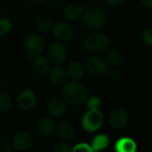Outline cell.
I'll return each instance as SVG.
<instances>
[{
    "label": "cell",
    "mask_w": 152,
    "mask_h": 152,
    "mask_svg": "<svg viewBox=\"0 0 152 152\" xmlns=\"http://www.w3.org/2000/svg\"><path fill=\"white\" fill-rule=\"evenodd\" d=\"M83 20L86 27L97 29L103 27L106 23L107 17L105 12L98 8H93L87 10L83 15Z\"/></svg>",
    "instance_id": "cell-4"
},
{
    "label": "cell",
    "mask_w": 152,
    "mask_h": 152,
    "mask_svg": "<svg viewBox=\"0 0 152 152\" xmlns=\"http://www.w3.org/2000/svg\"><path fill=\"white\" fill-rule=\"evenodd\" d=\"M86 69L93 77H102L105 75L108 65L106 61L100 56L89 57L86 62Z\"/></svg>",
    "instance_id": "cell-5"
},
{
    "label": "cell",
    "mask_w": 152,
    "mask_h": 152,
    "mask_svg": "<svg viewBox=\"0 0 152 152\" xmlns=\"http://www.w3.org/2000/svg\"><path fill=\"white\" fill-rule=\"evenodd\" d=\"M37 28L41 32H48L53 28L52 20L47 17H40L36 21Z\"/></svg>",
    "instance_id": "cell-22"
},
{
    "label": "cell",
    "mask_w": 152,
    "mask_h": 152,
    "mask_svg": "<svg viewBox=\"0 0 152 152\" xmlns=\"http://www.w3.org/2000/svg\"><path fill=\"white\" fill-rule=\"evenodd\" d=\"M68 72L64 68L61 67H56L50 72L49 75V80L50 83L56 87L63 86L68 78Z\"/></svg>",
    "instance_id": "cell-14"
},
{
    "label": "cell",
    "mask_w": 152,
    "mask_h": 152,
    "mask_svg": "<svg viewBox=\"0 0 152 152\" xmlns=\"http://www.w3.org/2000/svg\"><path fill=\"white\" fill-rule=\"evenodd\" d=\"M71 151H72V148H71L70 144L68 142H65L64 141L55 144V146L53 148L54 152H70Z\"/></svg>",
    "instance_id": "cell-28"
},
{
    "label": "cell",
    "mask_w": 152,
    "mask_h": 152,
    "mask_svg": "<svg viewBox=\"0 0 152 152\" xmlns=\"http://www.w3.org/2000/svg\"><path fill=\"white\" fill-rule=\"evenodd\" d=\"M86 102L89 110H99L102 106V100L96 95L88 97Z\"/></svg>",
    "instance_id": "cell-25"
},
{
    "label": "cell",
    "mask_w": 152,
    "mask_h": 152,
    "mask_svg": "<svg viewBox=\"0 0 152 152\" xmlns=\"http://www.w3.org/2000/svg\"><path fill=\"white\" fill-rule=\"evenodd\" d=\"M12 105V99L6 92H0V110H8Z\"/></svg>",
    "instance_id": "cell-23"
},
{
    "label": "cell",
    "mask_w": 152,
    "mask_h": 152,
    "mask_svg": "<svg viewBox=\"0 0 152 152\" xmlns=\"http://www.w3.org/2000/svg\"><path fill=\"white\" fill-rule=\"evenodd\" d=\"M12 150V143L9 142H3L0 144V152H11Z\"/></svg>",
    "instance_id": "cell-30"
},
{
    "label": "cell",
    "mask_w": 152,
    "mask_h": 152,
    "mask_svg": "<svg viewBox=\"0 0 152 152\" xmlns=\"http://www.w3.org/2000/svg\"><path fill=\"white\" fill-rule=\"evenodd\" d=\"M61 94V98L71 105H81L89 97L87 87L79 81L75 80L67 83L63 86Z\"/></svg>",
    "instance_id": "cell-1"
},
{
    "label": "cell",
    "mask_w": 152,
    "mask_h": 152,
    "mask_svg": "<svg viewBox=\"0 0 152 152\" xmlns=\"http://www.w3.org/2000/svg\"><path fill=\"white\" fill-rule=\"evenodd\" d=\"M48 112L53 118H61L66 112V102L61 97H54L48 103Z\"/></svg>",
    "instance_id": "cell-12"
},
{
    "label": "cell",
    "mask_w": 152,
    "mask_h": 152,
    "mask_svg": "<svg viewBox=\"0 0 152 152\" xmlns=\"http://www.w3.org/2000/svg\"><path fill=\"white\" fill-rule=\"evenodd\" d=\"M53 35L58 42L65 43L69 41L73 37V29L69 24L64 21H59L53 25Z\"/></svg>",
    "instance_id": "cell-7"
},
{
    "label": "cell",
    "mask_w": 152,
    "mask_h": 152,
    "mask_svg": "<svg viewBox=\"0 0 152 152\" xmlns=\"http://www.w3.org/2000/svg\"><path fill=\"white\" fill-rule=\"evenodd\" d=\"M31 1H33L34 3H37V4H41V3H44L45 0H31Z\"/></svg>",
    "instance_id": "cell-33"
},
{
    "label": "cell",
    "mask_w": 152,
    "mask_h": 152,
    "mask_svg": "<svg viewBox=\"0 0 152 152\" xmlns=\"http://www.w3.org/2000/svg\"><path fill=\"white\" fill-rule=\"evenodd\" d=\"M105 75L107 76V77L112 81H117L121 77V72L117 68H110V69H108Z\"/></svg>",
    "instance_id": "cell-26"
},
{
    "label": "cell",
    "mask_w": 152,
    "mask_h": 152,
    "mask_svg": "<svg viewBox=\"0 0 152 152\" xmlns=\"http://www.w3.org/2000/svg\"><path fill=\"white\" fill-rule=\"evenodd\" d=\"M67 72H68V76L71 79L75 81H80L85 77L86 69L81 62L72 61L69 64Z\"/></svg>",
    "instance_id": "cell-16"
},
{
    "label": "cell",
    "mask_w": 152,
    "mask_h": 152,
    "mask_svg": "<svg viewBox=\"0 0 152 152\" xmlns=\"http://www.w3.org/2000/svg\"><path fill=\"white\" fill-rule=\"evenodd\" d=\"M54 133L58 139L61 141H68L74 137L75 128L71 124L68 122H62L55 126Z\"/></svg>",
    "instance_id": "cell-13"
},
{
    "label": "cell",
    "mask_w": 152,
    "mask_h": 152,
    "mask_svg": "<svg viewBox=\"0 0 152 152\" xmlns=\"http://www.w3.org/2000/svg\"><path fill=\"white\" fill-rule=\"evenodd\" d=\"M63 13L67 20L70 21H77L81 18H83L84 11L81 6L75 4H71L64 8Z\"/></svg>",
    "instance_id": "cell-17"
},
{
    "label": "cell",
    "mask_w": 152,
    "mask_h": 152,
    "mask_svg": "<svg viewBox=\"0 0 152 152\" xmlns=\"http://www.w3.org/2000/svg\"><path fill=\"white\" fill-rule=\"evenodd\" d=\"M142 38L147 45L152 46V28H148L144 31Z\"/></svg>",
    "instance_id": "cell-29"
},
{
    "label": "cell",
    "mask_w": 152,
    "mask_h": 152,
    "mask_svg": "<svg viewBox=\"0 0 152 152\" xmlns=\"http://www.w3.org/2000/svg\"><path fill=\"white\" fill-rule=\"evenodd\" d=\"M109 38L102 33L95 32L87 36L85 39L84 45L86 49L93 53H101L104 52L109 46Z\"/></svg>",
    "instance_id": "cell-3"
},
{
    "label": "cell",
    "mask_w": 152,
    "mask_h": 152,
    "mask_svg": "<svg viewBox=\"0 0 152 152\" xmlns=\"http://www.w3.org/2000/svg\"><path fill=\"white\" fill-rule=\"evenodd\" d=\"M12 29V21L8 18L0 19V37L6 36Z\"/></svg>",
    "instance_id": "cell-24"
},
{
    "label": "cell",
    "mask_w": 152,
    "mask_h": 152,
    "mask_svg": "<svg viewBox=\"0 0 152 152\" xmlns=\"http://www.w3.org/2000/svg\"><path fill=\"white\" fill-rule=\"evenodd\" d=\"M109 123L115 129L123 128L127 123V114L122 109L113 110L109 116Z\"/></svg>",
    "instance_id": "cell-11"
},
{
    "label": "cell",
    "mask_w": 152,
    "mask_h": 152,
    "mask_svg": "<svg viewBox=\"0 0 152 152\" xmlns=\"http://www.w3.org/2000/svg\"><path fill=\"white\" fill-rule=\"evenodd\" d=\"M55 122L50 117H45L41 118L37 124V131L42 135H49L54 132L55 129Z\"/></svg>",
    "instance_id": "cell-19"
},
{
    "label": "cell",
    "mask_w": 152,
    "mask_h": 152,
    "mask_svg": "<svg viewBox=\"0 0 152 152\" xmlns=\"http://www.w3.org/2000/svg\"><path fill=\"white\" fill-rule=\"evenodd\" d=\"M110 145V139L106 134H100L94 136L92 141L91 146L94 151H101L107 149Z\"/></svg>",
    "instance_id": "cell-20"
},
{
    "label": "cell",
    "mask_w": 152,
    "mask_h": 152,
    "mask_svg": "<svg viewBox=\"0 0 152 152\" xmlns=\"http://www.w3.org/2000/svg\"><path fill=\"white\" fill-rule=\"evenodd\" d=\"M37 97L33 91L29 89H25L21 91L18 96L17 103L20 110L22 111H29L32 110L36 104Z\"/></svg>",
    "instance_id": "cell-10"
},
{
    "label": "cell",
    "mask_w": 152,
    "mask_h": 152,
    "mask_svg": "<svg viewBox=\"0 0 152 152\" xmlns=\"http://www.w3.org/2000/svg\"><path fill=\"white\" fill-rule=\"evenodd\" d=\"M0 119H1V113H0Z\"/></svg>",
    "instance_id": "cell-36"
},
{
    "label": "cell",
    "mask_w": 152,
    "mask_h": 152,
    "mask_svg": "<svg viewBox=\"0 0 152 152\" xmlns=\"http://www.w3.org/2000/svg\"><path fill=\"white\" fill-rule=\"evenodd\" d=\"M106 4L110 5H119L125 2V0H104Z\"/></svg>",
    "instance_id": "cell-31"
},
{
    "label": "cell",
    "mask_w": 152,
    "mask_h": 152,
    "mask_svg": "<svg viewBox=\"0 0 152 152\" xmlns=\"http://www.w3.org/2000/svg\"><path fill=\"white\" fill-rule=\"evenodd\" d=\"M122 54L118 49H110L107 53V61L113 67H118L122 62Z\"/></svg>",
    "instance_id": "cell-21"
},
{
    "label": "cell",
    "mask_w": 152,
    "mask_h": 152,
    "mask_svg": "<svg viewBox=\"0 0 152 152\" xmlns=\"http://www.w3.org/2000/svg\"><path fill=\"white\" fill-rule=\"evenodd\" d=\"M32 63L34 70L36 71L37 74L40 76L47 74L50 69V61L48 60V58L45 56L37 55V57L34 58Z\"/></svg>",
    "instance_id": "cell-18"
},
{
    "label": "cell",
    "mask_w": 152,
    "mask_h": 152,
    "mask_svg": "<svg viewBox=\"0 0 152 152\" xmlns=\"http://www.w3.org/2000/svg\"><path fill=\"white\" fill-rule=\"evenodd\" d=\"M0 139H1V132H0Z\"/></svg>",
    "instance_id": "cell-35"
},
{
    "label": "cell",
    "mask_w": 152,
    "mask_h": 152,
    "mask_svg": "<svg viewBox=\"0 0 152 152\" xmlns=\"http://www.w3.org/2000/svg\"><path fill=\"white\" fill-rule=\"evenodd\" d=\"M73 152H93V149H92V146L91 144H88L86 142H80V143H77L76 144L73 148H72V151Z\"/></svg>",
    "instance_id": "cell-27"
},
{
    "label": "cell",
    "mask_w": 152,
    "mask_h": 152,
    "mask_svg": "<svg viewBox=\"0 0 152 152\" xmlns=\"http://www.w3.org/2000/svg\"><path fill=\"white\" fill-rule=\"evenodd\" d=\"M104 117L99 110H88L82 118L81 126L85 132L94 133L103 125Z\"/></svg>",
    "instance_id": "cell-2"
},
{
    "label": "cell",
    "mask_w": 152,
    "mask_h": 152,
    "mask_svg": "<svg viewBox=\"0 0 152 152\" xmlns=\"http://www.w3.org/2000/svg\"><path fill=\"white\" fill-rule=\"evenodd\" d=\"M33 143L31 134L27 131H19L15 133L12 138V145L17 151H27Z\"/></svg>",
    "instance_id": "cell-9"
},
{
    "label": "cell",
    "mask_w": 152,
    "mask_h": 152,
    "mask_svg": "<svg viewBox=\"0 0 152 152\" xmlns=\"http://www.w3.org/2000/svg\"><path fill=\"white\" fill-rule=\"evenodd\" d=\"M114 148L118 152H134L137 151V144L130 137H121L116 142Z\"/></svg>",
    "instance_id": "cell-15"
},
{
    "label": "cell",
    "mask_w": 152,
    "mask_h": 152,
    "mask_svg": "<svg viewBox=\"0 0 152 152\" xmlns=\"http://www.w3.org/2000/svg\"><path fill=\"white\" fill-rule=\"evenodd\" d=\"M142 3L146 7H152V0H142Z\"/></svg>",
    "instance_id": "cell-32"
},
{
    "label": "cell",
    "mask_w": 152,
    "mask_h": 152,
    "mask_svg": "<svg viewBox=\"0 0 152 152\" xmlns=\"http://www.w3.org/2000/svg\"><path fill=\"white\" fill-rule=\"evenodd\" d=\"M1 86H2V83H1V79H0V88H1Z\"/></svg>",
    "instance_id": "cell-34"
},
{
    "label": "cell",
    "mask_w": 152,
    "mask_h": 152,
    "mask_svg": "<svg viewBox=\"0 0 152 152\" xmlns=\"http://www.w3.org/2000/svg\"><path fill=\"white\" fill-rule=\"evenodd\" d=\"M24 46L28 53L37 56L43 53L45 44L41 37L37 35H29L24 41Z\"/></svg>",
    "instance_id": "cell-8"
},
{
    "label": "cell",
    "mask_w": 152,
    "mask_h": 152,
    "mask_svg": "<svg viewBox=\"0 0 152 152\" xmlns=\"http://www.w3.org/2000/svg\"><path fill=\"white\" fill-rule=\"evenodd\" d=\"M50 62L60 65L64 62L67 57V48L61 42H56L50 45L47 53Z\"/></svg>",
    "instance_id": "cell-6"
}]
</instances>
